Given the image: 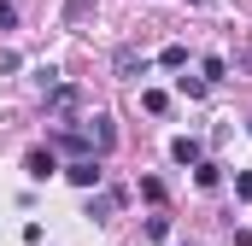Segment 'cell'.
I'll use <instances>...</instances> for the list:
<instances>
[{"label": "cell", "instance_id": "cell-1", "mask_svg": "<svg viewBox=\"0 0 252 246\" xmlns=\"http://www.w3.org/2000/svg\"><path fill=\"white\" fill-rule=\"evenodd\" d=\"M64 176H70L76 187H100V182H106V170H100V158H94V153H88V158H70V170H64Z\"/></svg>", "mask_w": 252, "mask_h": 246}, {"label": "cell", "instance_id": "cell-2", "mask_svg": "<svg viewBox=\"0 0 252 246\" xmlns=\"http://www.w3.org/2000/svg\"><path fill=\"white\" fill-rule=\"evenodd\" d=\"M82 141H88V147H100V153H106V147H112V141H118V129H112V118H100V112H94V118H82Z\"/></svg>", "mask_w": 252, "mask_h": 246}, {"label": "cell", "instance_id": "cell-3", "mask_svg": "<svg viewBox=\"0 0 252 246\" xmlns=\"http://www.w3.org/2000/svg\"><path fill=\"white\" fill-rule=\"evenodd\" d=\"M76 106H82V94H76L70 82H53V88H47V112H59V118H70Z\"/></svg>", "mask_w": 252, "mask_h": 246}, {"label": "cell", "instance_id": "cell-4", "mask_svg": "<svg viewBox=\"0 0 252 246\" xmlns=\"http://www.w3.org/2000/svg\"><path fill=\"white\" fill-rule=\"evenodd\" d=\"M112 64H118V76H147V53L141 47H118Z\"/></svg>", "mask_w": 252, "mask_h": 246}, {"label": "cell", "instance_id": "cell-5", "mask_svg": "<svg viewBox=\"0 0 252 246\" xmlns=\"http://www.w3.org/2000/svg\"><path fill=\"white\" fill-rule=\"evenodd\" d=\"M170 158H176V164H199V158H205V147H199L193 135H176V141H170Z\"/></svg>", "mask_w": 252, "mask_h": 246}, {"label": "cell", "instance_id": "cell-6", "mask_svg": "<svg viewBox=\"0 0 252 246\" xmlns=\"http://www.w3.org/2000/svg\"><path fill=\"white\" fill-rule=\"evenodd\" d=\"M24 170H30V182H47V176H53V153H47V147H35V153L24 158Z\"/></svg>", "mask_w": 252, "mask_h": 246}, {"label": "cell", "instance_id": "cell-7", "mask_svg": "<svg viewBox=\"0 0 252 246\" xmlns=\"http://www.w3.org/2000/svg\"><path fill=\"white\" fill-rule=\"evenodd\" d=\"M193 182H199V187H217V182H223V170H217V164H205V158H199V164H193Z\"/></svg>", "mask_w": 252, "mask_h": 246}, {"label": "cell", "instance_id": "cell-8", "mask_svg": "<svg viewBox=\"0 0 252 246\" xmlns=\"http://www.w3.org/2000/svg\"><path fill=\"white\" fill-rule=\"evenodd\" d=\"M158 64H164V70H182V64H188V47H164Z\"/></svg>", "mask_w": 252, "mask_h": 246}, {"label": "cell", "instance_id": "cell-9", "mask_svg": "<svg viewBox=\"0 0 252 246\" xmlns=\"http://www.w3.org/2000/svg\"><path fill=\"white\" fill-rule=\"evenodd\" d=\"M141 106H147V112H153V118H158V112H164V106H170V94H158V88H147V94H141Z\"/></svg>", "mask_w": 252, "mask_h": 246}, {"label": "cell", "instance_id": "cell-10", "mask_svg": "<svg viewBox=\"0 0 252 246\" xmlns=\"http://www.w3.org/2000/svg\"><path fill=\"white\" fill-rule=\"evenodd\" d=\"M64 24H88V0H70L64 6Z\"/></svg>", "mask_w": 252, "mask_h": 246}, {"label": "cell", "instance_id": "cell-11", "mask_svg": "<svg viewBox=\"0 0 252 246\" xmlns=\"http://www.w3.org/2000/svg\"><path fill=\"white\" fill-rule=\"evenodd\" d=\"M170 235V217H147V241H164Z\"/></svg>", "mask_w": 252, "mask_h": 246}, {"label": "cell", "instance_id": "cell-12", "mask_svg": "<svg viewBox=\"0 0 252 246\" xmlns=\"http://www.w3.org/2000/svg\"><path fill=\"white\" fill-rule=\"evenodd\" d=\"M199 70H205V82H217V76H223V70H229V59H217V53H211V59L199 64Z\"/></svg>", "mask_w": 252, "mask_h": 246}, {"label": "cell", "instance_id": "cell-13", "mask_svg": "<svg viewBox=\"0 0 252 246\" xmlns=\"http://www.w3.org/2000/svg\"><path fill=\"white\" fill-rule=\"evenodd\" d=\"M12 24H18V6H12V0H0V30H12Z\"/></svg>", "mask_w": 252, "mask_h": 246}, {"label": "cell", "instance_id": "cell-14", "mask_svg": "<svg viewBox=\"0 0 252 246\" xmlns=\"http://www.w3.org/2000/svg\"><path fill=\"white\" fill-rule=\"evenodd\" d=\"M235 193H241V199H252V170H241V176H235Z\"/></svg>", "mask_w": 252, "mask_h": 246}, {"label": "cell", "instance_id": "cell-15", "mask_svg": "<svg viewBox=\"0 0 252 246\" xmlns=\"http://www.w3.org/2000/svg\"><path fill=\"white\" fill-rule=\"evenodd\" d=\"M247 64H252V59H247Z\"/></svg>", "mask_w": 252, "mask_h": 246}]
</instances>
